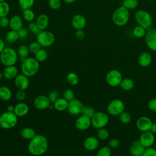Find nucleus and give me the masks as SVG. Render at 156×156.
Segmentation results:
<instances>
[{"label":"nucleus","mask_w":156,"mask_h":156,"mask_svg":"<svg viewBox=\"0 0 156 156\" xmlns=\"http://www.w3.org/2000/svg\"><path fill=\"white\" fill-rule=\"evenodd\" d=\"M48 141L47 138L42 135H36L30 140L27 149L29 152L34 156L43 155L48 150Z\"/></svg>","instance_id":"nucleus-1"},{"label":"nucleus","mask_w":156,"mask_h":156,"mask_svg":"<svg viewBox=\"0 0 156 156\" xmlns=\"http://www.w3.org/2000/svg\"><path fill=\"white\" fill-rule=\"evenodd\" d=\"M40 68V63L35 58L28 57L21 61V70L23 74L28 77L35 75Z\"/></svg>","instance_id":"nucleus-2"},{"label":"nucleus","mask_w":156,"mask_h":156,"mask_svg":"<svg viewBox=\"0 0 156 156\" xmlns=\"http://www.w3.org/2000/svg\"><path fill=\"white\" fill-rule=\"evenodd\" d=\"M18 54L14 49L7 47L0 53V62L5 66L15 65L18 60Z\"/></svg>","instance_id":"nucleus-3"},{"label":"nucleus","mask_w":156,"mask_h":156,"mask_svg":"<svg viewBox=\"0 0 156 156\" xmlns=\"http://www.w3.org/2000/svg\"><path fill=\"white\" fill-rule=\"evenodd\" d=\"M129 11L124 6L115 9L112 14V20L118 26H125L129 21Z\"/></svg>","instance_id":"nucleus-4"},{"label":"nucleus","mask_w":156,"mask_h":156,"mask_svg":"<svg viewBox=\"0 0 156 156\" xmlns=\"http://www.w3.org/2000/svg\"><path fill=\"white\" fill-rule=\"evenodd\" d=\"M135 19L138 24L146 30L150 29L152 26L153 20L151 14L144 10H139L135 14Z\"/></svg>","instance_id":"nucleus-5"},{"label":"nucleus","mask_w":156,"mask_h":156,"mask_svg":"<svg viewBox=\"0 0 156 156\" xmlns=\"http://www.w3.org/2000/svg\"><path fill=\"white\" fill-rule=\"evenodd\" d=\"M18 122V116L14 112H5L0 115V127L4 129L13 128Z\"/></svg>","instance_id":"nucleus-6"},{"label":"nucleus","mask_w":156,"mask_h":156,"mask_svg":"<svg viewBox=\"0 0 156 156\" xmlns=\"http://www.w3.org/2000/svg\"><path fill=\"white\" fill-rule=\"evenodd\" d=\"M91 126L98 129L105 127L109 122V116L108 113L103 112H95L91 118Z\"/></svg>","instance_id":"nucleus-7"},{"label":"nucleus","mask_w":156,"mask_h":156,"mask_svg":"<svg viewBox=\"0 0 156 156\" xmlns=\"http://www.w3.org/2000/svg\"><path fill=\"white\" fill-rule=\"evenodd\" d=\"M124 110V103L119 99H115L111 101L107 107V113L112 116H119Z\"/></svg>","instance_id":"nucleus-8"},{"label":"nucleus","mask_w":156,"mask_h":156,"mask_svg":"<svg viewBox=\"0 0 156 156\" xmlns=\"http://www.w3.org/2000/svg\"><path fill=\"white\" fill-rule=\"evenodd\" d=\"M122 79L121 73L119 70L115 69L108 71L105 76L106 82L112 87L119 86Z\"/></svg>","instance_id":"nucleus-9"},{"label":"nucleus","mask_w":156,"mask_h":156,"mask_svg":"<svg viewBox=\"0 0 156 156\" xmlns=\"http://www.w3.org/2000/svg\"><path fill=\"white\" fill-rule=\"evenodd\" d=\"M37 41L41 46L49 47L54 44L55 36L52 32L43 30L37 35Z\"/></svg>","instance_id":"nucleus-10"},{"label":"nucleus","mask_w":156,"mask_h":156,"mask_svg":"<svg viewBox=\"0 0 156 156\" xmlns=\"http://www.w3.org/2000/svg\"><path fill=\"white\" fill-rule=\"evenodd\" d=\"M139 141L145 147H152L155 142V136L151 131L142 132L139 137Z\"/></svg>","instance_id":"nucleus-11"},{"label":"nucleus","mask_w":156,"mask_h":156,"mask_svg":"<svg viewBox=\"0 0 156 156\" xmlns=\"http://www.w3.org/2000/svg\"><path fill=\"white\" fill-rule=\"evenodd\" d=\"M152 120L146 116H141L139 117L136 121V128L141 132L150 131L152 124Z\"/></svg>","instance_id":"nucleus-12"},{"label":"nucleus","mask_w":156,"mask_h":156,"mask_svg":"<svg viewBox=\"0 0 156 156\" xmlns=\"http://www.w3.org/2000/svg\"><path fill=\"white\" fill-rule=\"evenodd\" d=\"M145 43L151 51L156 52V29H150L145 35Z\"/></svg>","instance_id":"nucleus-13"},{"label":"nucleus","mask_w":156,"mask_h":156,"mask_svg":"<svg viewBox=\"0 0 156 156\" xmlns=\"http://www.w3.org/2000/svg\"><path fill=\"white\" fill-rule=\"evenodd\" d=\"M83 104L80 101L77 99H74L73 101L69 102L67 108L68 112L71 115H78L81 113Z\"/></svg>","instance_id":"nucleus-14"},{"label":"nucleus","mask_w":156,"mask_h":156,"mask_svg":"<svg viewBox=\"0 0 156 156\" xmlns=\"http://www.w3.org/2000/svg\"><path fill=\"white\" fill-rule=\"evenodd\" d=\"M15 87L20 90H26L29 86V77L23 73L19 74L15 78L14 80Z\"/></svg>","instance_id":"nucleus-15"},{"label":"nucleus","mask_w":156,"mask_h":156,"mask_svg":"<svg viewBox=\"0 0 156 156\" xmlns=\"http://www.w3.org/2000/svg\"><path fill=\"white\" fill-rule=\"evenodd\" d=\"M51 104V101L46 95H39L34 101V105L38 110H44L48 108Z\"/></svg>","instance_id":"nucleus-16"},{"label":"nucleus","mask_w":156,"mask_h":156,"mask_svg":"<svg viewBox=\"0 0 156 156\" xmlns=\"http://www.w3.org/2000/svg\"><path fill=\"white\" fill-rule=\"evenodd\" d=\"M91 125V118L82 115L77 118L75 122L76 127L80 130H85Z\"/></svg>","instance_id":"nucleus-17"},{"label":"nucleus","mask_w":156,"mask_h":156,"mask_svg":"<svg viewBox=\"0 0 156 156\" xmlns=\"http://www.w3.org/2000/svg\"><path fill=\"white\" fill-rule=\"evenodd\" d=\"M145 149L139 140H136L130 145L129 152L132 156H143Z\"/></svg>","instance_id":"nucleus-18"},{"label":"nucleus","mask_w":156,"mask_h":156,"mask_svg":"<svg viewBox=\"0 0 156 156\" xmlns=\"http://www.w3.org/2000/svg\"><path fill=\"white\" fill-rule=\"evenodd\" d=\"M87 21L84 16L80 14L75 15L71 20L72 26L76 30L83 29L86 26Z\"/></svg>","instance_id":"nucleus-19"},{"label":"nucleus","mask_w":156,"mask_h":156,"mask_svg":"<svg viewBox=\"0 0 156 156\" xmlns=\"http://www.w3.org/2000/svg\"><path fill=\"white\" fill-rule=\"evenodd\" d=\"M99 143V139L97 137L90 136L85 140L83 142V146L87 151H93L98 149Z\"/></svg>","instance_id":"nucleus-20"},{"label":"nucleus","mask_w":156,"mask_h":156,"mask_svg":"<svg viewBox=\"0 0 156 156\" xmlns=\"http://www.w3.org/2000/svg\"><path fill=\"white\" fill-rule=\"evenodd\" d=\"M29 111L28 105L23 102H20L15 105L14 113L18 117H23L27 115Z\"/></svg>","instance_id":"nucleus-21"},{"label":"nucleus","mask_w":156,"mask_h":156,"mask_svg":"<svg viewBox=\"0 0 156 156\" xmlns=\"http://www.w3.org/2000/svg\"><path fill=\"white\" fill-rule=\"evenodd\" d=\"M152 58L151 55L147 52L141 53L138 57V63L141 67H147L152 63Z\"/></svg>","instance_id":"nucleus-22"},{"label":"nucleus","mask_w":156,"mask_h":156,"mask_svg":"<svg viewBox=\"0 0 156 156\" xmlns=\"http://www.w3.org/2000/svg\"><path fill=\"white\" fill-rule=\"evenodd\" d=\"M3 77L8 80L15 79L18 74V69L15 65L5 66L2 72Z\"/></svg>","instance_id":"nucleus-23"},{"label":"nucleus","mask_w":156,"mask_h":156,"mask_svg":"<svg viewBox=\"0 0 156 156\" xmlns=\"http://www.w3.org/2000/svg\"><path fill=\"white\" fill-rule=\"evenodd\" d=\"M23 22L22 18L19 15H15L10 18L9 27L11 30L18 31L20 29L23 27Z\"/></svg>","instance_id":"nucleus-24"},{"label":"nucleus","mask_w":156,"mask_h":156,"mask_svg":"<svg viewBox=\"0 0 156 156\" xmlns=\"http://www.w3.org/2000/svg\"><path fill=\"white\" fill-rule=\"evenodd\" d=\"M35 22L39 29L41 30H43L48 26L49 23V19L47 15L42 13L37 16Z\"/></svg>","instance_id":"nucleus-25"},{"label":"nucleus","mask_w":156,"mask_h":156,"mask_svg":"<svg viewBox=\"0 0 156 156\" xmlns=\"http://www.w3.org/2000/svg\"><path fill=\"white\" fill-rule=\"evenodd\" d=\"M69 102L64 98H58L54 103V108L58 112H63L67 110Z\"/></svg>","instance_id":"nucleus-26"},{"label":"nucleus","mask_w":156,"mask_h":156,"mask_svg":"<svg viewBox=\"0 0 156 156\" xmlns=\"http://www.w3.org/2000/svg\"><path fill=\"white\" fill-rule=\"evenodd\" d=\"M12 96L11 90L6 86L0 87V99L4 101H9Z\"/></svg>","instance_id":"nucleus-27"},{"label":"nucleus","mask_w":156,"mask_h":156,"mask_svg":"<svg viewBox=\"0 0 156 156\" xmlns=\"http://www.w3.org/2000/svg\"><path fill=\"white\" fill-rule=\"evenodd\" d=\"M135 86L134 81L130 78H124L122 79L119 87L121 89L124 91H130L132 90Z\"/></svg>","instance_id":"nucleus-28"},{"label":"nucleus","mask_w":156,"mask_h":156,"mask_svg":"<svg viewBox=\"0 0 156 156\" xmlns=\"http://www.w3.org/2000/svg\"><path fill=\"white\" fill-rule=\"evenodd\" d=\"M21 136L26 140H31L37 134L35 131L30 127H24L23 128L20 132Z\"/></svg>","instance_id":"nucleus-29"},{"label":"nucleus","mask_w":156,"mask_h":156,"mask_svg":"<svg viewBox=\"0 0 156 156\" xmlns=\"http://www.w3.org/2000/svg\"><path fill=\"white\" fill-rule=\"evenodd\" d=\"M29 52L30 51L29 49V46H27L24 44L20 45L17 49V54L20 57L21 61H23L26 58L28 57Z\"/></svg>","instance_id":"nucleus-30"},{"label":"nucleus","mask_w":156,"mask_h":156,"mask_svg":"<svg viewBox=\"0 0 156 156\" xmlns=\"http://www.w3.org/2000/svg\"><path fill=\"white\" fill-rule=\"evenodd\" d=\"M22 16H23V20H24L26 21L29 23L33 21L35 17V13L31 9L23 10Z\"/></svg>","instance_id":"nucleus-31"},{"label":"nucleus","mask_w":156,"mask_h":156,"mask_svg":"<svg viewBox=\"0 0 156 156\" xmlns=\"http://www.w3.org/2000/svg\"><path fill=\"white\" fill-rule=\"evenodd\" d=\"M10 7L7 2H0V18L7 16L10 12Z\"/></svg>","instance_id":"nucleus-32"},{"label":"nucleus","mask_w":156,"mask_h":156,"mask_svg":"<svg viewBox=\"0 0 156 156\" xmlns=\"http://www.w3.org/2000/svg\"><path fill=\"white\" fill-rule=\"evenodd\" d=\"M66 80L68 82L73 86L76 85L79 81V77L78 75L73 72L69 73L66 76Z\"/></svg>","instance_id":"nucleus-33"},{"label":"nucleus","mask_w":156,"mask_h":156,"mask_svg":"<svg viewBox=\"0 0 156 156\" xmlns=\"http://www.w3.org/2000/svg\"><path fill=\"white\" fill-rule=\"evenodd\" d=\"M132 32H133V35L136 38H140L145 36L146 34V30L143 27L138 25L133 28Z\"/></svg>","instance_id":"nucleus-34"},{"label":"nucleus","mask_w":156,"mask_h":156,"mask_svg":"<svg viewBox=\"0 0 156 156\" xmlns=\"http://www.w3.org/2000/svg\"><path fill=\"white\" fill-rule=\"evenodd\" d=\"M97 138L100 140H106L109 137V132L105 127L98 129L96 132Z\"/></svg>","instance_id":"nucleus-35"},{"label":"nucleus","mask_w":156,"mask_h":156,"mask_svg":"<svg viewBox=\"0 0 156 156\" xmlns=\"http://www.w3.org/2000/svg\"><path fill=\"white\" fill-rule=\"evenodd\" d=\"M19 38L18 34L17 31L14 30H11L9 31L6 35H5V39L9 43H14Z\"/></svg>","instance_id":"nucleus-36"},{"label":"nucleus","mask_w":156,"mask_h":156,"mask_svg":"<svg viewBox=\"0 0 156 156\" xmlns=\"http://www.w3.org/2000/svg\"><path fill=\"white\" fill-rule=\"evenodd\" d=\"M34 55H35L34 58L39 62H42L45 61L48 57V53L46 51L43 49H40Z\"/></svg>","instance_id":"nucleus-37"},{"label":"nucleus","mask_w":156,"mask_h":156,"mask_svg":"<svg viewBox=\"0 0 156 156\" xmlns=\"http://www.w3.org/2000/svg\"><path fill=\"white\" fill-rule=\"evenodd\" d=\"M35 0H18V4L21 9L23 10L31 9L34 5Z\"/></svg>","instance_id":"nucleus-38"},{"label":"nucleus","mask_w":156,"mask_h":156,"mask_svg":"<svg viewBox=\"0 0 156 156\" xmlns=\"http://www.w3.org/2000/svg\"><path fill=\"white\" fill-rule=\"evenodd\" d=\"M119 119L121 123L124 124H128L131 121L132 116L129 112L124 111L119 115Z\"/></svg>","instance_id":"nucleus-39"},{"label":"nucleus","mask_w":156,"mask_h":156,"mask_svg":"<svg viewBox=\"0 0 156 156\" xmlns=\"http://www.w3.org/2000/svg\"><path fill=\"white\" fill-rule=\"evenodd\" d=\"M138 5V0H124L122 6L128 10L135 9Z\"/></svg>","instance_id":"nucleus-40"},{"label":"nucleus","mask_w":156,"mask_h":156,"mask_svg":"<svg viewBox=\"0 0 156 156\" xmlns=\"http://www.w3.org/2000/svg\"><path fill=\"white\" fill-rule=\"evenodd\" d=\"M95 110L93 107L88 105H83L81 114L83 115H85L90 118H91L93 115L95 113Z\"/></svg>","instance_id":"nucleus-41"},{"label":"nucleus","mask_w":156,"mask_h":156,"mask_svg":"<svg viewBox=\"0 0 156 156\" xmlns=\"http://www.w3.org/2000/svg\"><path fill=\"white\" fill-rule=\"evenodd\" d=\"M112 150L109 146H103L97 152L96 156H111Z\"/></svg>","instance_id":"nucleus-42"},{"label":"nucleus","mask_w":156,"mask_h":156,"mask_svg":"<svg viewBox=\"0 0 156 156\" xmlns=\"http://www.w3.org/2000/svg\"><path fill=\"white\" fill-rule=\"evenodd\" d=\"M63 96L68 102H70L75 99V94L74 91L69 88H66L63 91Z\"/></svg>","instance_id":"nucleus-43"},{"label":"nucleus","mask_w":156,"mask_h":156,"mask_svg":"<svg viewBox=\"0 0 156 156\" xmlns=\"http://www.w3.org/2000/svg\"><path fill=\"white\" fill-rule=\"evenodd\" d=\"M28 29L35 35H38L41 31V30H40L39 29V27L37 26L36 22H34V21L30 22L29 23Z\"/></svg>","instance_id":"nucleus-44"},{"label":"nucleus","mask_w":156,"mask_h":156,"mask_svg":"<svg viewBox=\"0 0 156 156\" xmlns=\"http://www.w3.org/2000/svg\"><path fill=\"white\" fill-rule=\"evenodd\" d=\"M41 46L39 44V43L37 41H33L32 42L29 46V49L30 51V52H32V54H35L41 48Z\"/></svg>","instance_id":"nucleus-45"},{"label":"nucleus","mask_w":156,"mask_h":156,"mask_svg":"<svg viewBox=\"0 0 156 156\" xmlns=\"http://www.w3.org/2000/svg\"><path fill=\"white\" fill-rule=\"evenodd\" d=\"M48 5L52 10H58L62 5L61 0H49Z\"/></svg>","instance_id":"nucleus-46"},{"label":"nucleus","mask_w":156,"mask_h":156,"mask_svg":"<svg viewBox=\"0 0 156 156\" xmlns=\"http://www.w3.org/2000/svg\"><path fill=\"white\" fill-rule=\"evenodd\" d=\"M143 156H156V148L152 146L146 148Z\"/></svg>","instance_id":"nucleus-47"},{"label":"nucleus","mask_w":156,"mask_h":156,"mask_svg":"<svg viewBox=\"0 0 156 156\" xmlns=\"http://www.w3.org/2000/svg\"><path fill=\"white\" fill-rule=\"evenodd\" d=\"M119 145H120V141L119 140V139L116 138H112L108 141V146L111 149H116L118 147Z\"/></svg>","instance_id":"nucleus-48"},{"label":"nucleus","mask_w":156,"mask_h":156,"mask_svg":"<svg viewBox=\"0 0 156 156\" xmlns=\"http://www.w3.org/2000/svg\"><path fill=\"white\" fill-rule=\"evenodd\" d=\"M58 92L56 90H53L49 93L48 95V98L51 103H54L58 98Z\"/></svg>","instance_id":"nucleus-49"},{"label":"nucleus","mask_w":156,"mask_h":156,"mask_svg":"<svg viewBox=\"0 0 156 156\" xmlns=\"http://www.w3.org/2000/svg\"><path fill=\"white\" fill-rule=\"evenodd\" d=\"M16 98L18 101L20 102H23L26 97V94L24 91V90H18V91L16 93Z\"/></svg>","instance_id":"nucleus-50"},{"label":"nucleus","mask_w":156,"mask_h":156,"mask_svg":"<svg viewBox=\"0 0 156 156\" xmlns=\"http://www.w3.org/2000/svg\"><path fill=\"white\" fill-rule=\"evenodd\" d=\"M17 32L18 34L19 38L24 39L28 36V30L24 27H21L17 31Z\"/></svg>","instance_id":"nucleus-51"},{"label":"nucleus","mask_w":156,"mask_h":156,"mask_svg":"<svg viewBox=\"0 0 156 156\" xmlns=\"http://www.w3.org/2000/svg\"><path fill=\"white\" fill-rule=\"evenodd\" d=\"M148 108L152 112H156V98L150 99L147 104Z\"/></svg>","instance_id":"nucleus-52"},{"label":"nucleus","mask_w":156,"mask_h":156,"mask_svg":"<svg viewBox=\"0 0 156 156\" xmlns=\"http://www.w3.org/2000/svg\"><path fill=\"white\" fill-rule=\"evenodd\" d=\"M9 22L10 19H9L7 16L0 18V25L1 27L5 28L9 26Z\"/></svg>","instance_id":"nucleus-53"},{"label":"nucleus","mask_w":156,"mask_h":156,"mask_svg":"<svg viewBox=\"0 0 156 156\" xmlns=\"http://www.w3.org/2000/svg\"><path fill=\"white\" fill-rule=\"evenodd\" d=\"M75 37H76V38L79 40H83L85 37V32L82 30V29H79V30H76V32H75Z\"/></svg>","instance_id":"nucleus-54"},{"label":"nucleus","mask_w":156,"mask_h":156,"mask_svg":"<svg viewBox=\"0 0 156 156\" xmlns=\"http://www.w3.org/2000/svg\"><path fill=\"white\" fill-rule=\"evenodd\" d=\"M150 131L154 133V135H156V122H153Z\"/></svg>","instance_id":"nucleus-55"},{"label":"nucleus","mask_w":156,"mask_h":156,"mask_svg":"<svg viewBox=\"0 0 156 156\" xmlns=\"http://www.w3.org/2000/svg\"><path fill=\"white\" fill-rule=\"evenodd\" d=\"M5 48V44L4 41L1 38H0V53L4 50Z\"/></svg>","instance_id":"nucleus-56"},{"label":"nucleus","mask_w":156,"mask_h":156,"mask_svg":"<svg viewBox=\"0 0 156 156\" xmlns=\"http://www.w3.org/2000/svg\"><path fill=\"white\" fill-rule=\"evenodd\" d=\"M14 108H15V106L10 105L7 107V111L9 112H14Z\"/></svg>","instance_id":"nucleus-57"},{"label":"nucleus","mask_w":156,"mask_h":156,"mask_svg":"<svg viewBox=\"0 0 156 156\" xmlns=\"http://www.w3.org/2000/svg\"><path fill=\"white\" fill-rule=\"evenodd\" d=\"M65 3H67V4H71L73 2H74L76 0H63Z\"/></svg>","instance_id":"nucleus-58"},{"label":"nucleus","mask_w":156,"mask_h":156,"mask_svg":"<svg viewBox=\"0 0 156 156\" xmlns=\"http://www.w3.org/2000/svg\"><path fill=\"white\" fill-rule=\"evenodd\" d=\"M2 76H3V74H2V73L0 71V80L2 79Z\"/></svg>","instance_id":"nucleus-59"},{"label":"nucleus","mask_w":156,"mask_h":156,"mask_svg":"<svg viewBox=\"0 0 156 156\" xmlns=\"http://www.w3.org/2000/svg\"><path fill=\"white\" fill-rule=\"evenodd\" d=\"M7 1V0H0V2H5Z\"/></svg>","instance_id":"nucleus-60"},{"label":"nucleus","mask_w":156,"mask_h":156,"mask_svg":"<svg viewBox=\"0 0 156 156\" xmlns=\"http://www.w3.org/2000/svg\"><path fill=\"white\" fill-rule=\"evenodd\" d=\"M1 25H0V30H1Z\"/></svg>","instance_id":"nucleus-61"},{"label":"nucleus","mask_w":156,"mask_h":156,"mask_svg":"<svg viewBox=\"0 0 156 156\" xmlns=\"http://www.w3.org/2000/svg\"><path fill=\"white\" fill-rule=\"evenodd\" d=\"M90 156H92V155H90Z\"/></svg>","instance_id":"nucleus-62"},{"label":"nucleus","mask_w":156,"mask_h":156,"mask_svg":"<svg viewBox=\"0 0 156 156\" xmlns=\"http://www.w3.org/2000/svg\"><path fill=\"white\" fill-rule=\"evenodd\" d=\"M120 156H122V155H120Z\"/></svg>","instance_id":"nucleus-63"}]
</instances>
